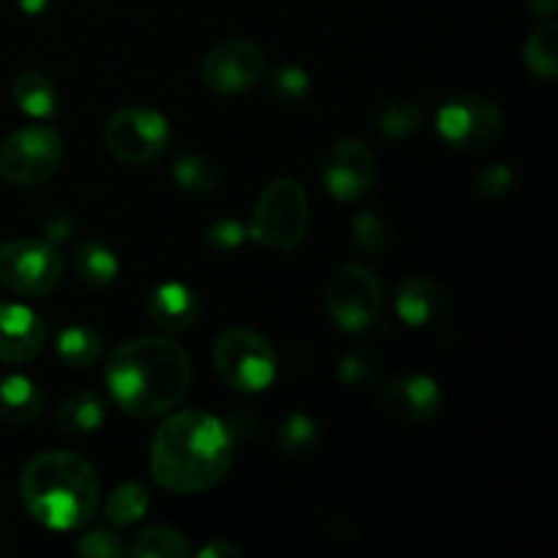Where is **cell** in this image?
Instances as JSON below:
<instances>
[{
	"label": "cell",
	"mask_w": 558,
	"mask_h": 558,
	"mask_svg": "<svg viewBox=\"0 0 558 558\" xmlns=\"http://www.w3.org/2000/svg\"><path fill=\"white\" fill-rule=\"evenodd\" d=\"M112 401L140 420L161 417L189 396L191 354L167 336H140L120 343L104 365Z\"/></svg>",
	"instance_id": "cell-1"
},
{
	"label": "cell",
	"mask_w": 558,
	"mask_h": 558,
	"mask_svg": "<svg viewBox=\"0 0 558 558\" xmlns=\"http://www.w3.org/2000/svg\"><path fill=\"white\" fill-rule=\"evenodd\" d=\"M227 425L207 412H178L158 425L150 445V474L172 494H199L227 477L234 461Z\"/></svg>",
	"instance_id": "cell-2"
},
{
	"label": "cell",
	"mask_w": 558,
	"mask_h": 558,
	"mask_svg": "<svg viewBox=\"0 0 558 558\" xmlns=\"http://www.w3.org/2000/svg\"><path fill=\"white\" fill-rule=\"evenodd\" d=\"M20 494L25 510L54 532H71L90 523L101 499L90 463L63 450H49L33 458L22 472Z\"/></svg>",
	"instance_id": "cell-3"
},
{
	"label": "cell",
	"mask_w": 558,
	"mask_h": 558,
	"mask_svg": "<svg viewBox=\"0 0 558 558\" xmlns=\"http://www.w3.org/2000/svg\"><path fill=\"white\" fill-rule=\"evenodd\" d=\"M308 232V196L292 178H278L262 189L251 216V238L267 251L289 254Z\"/></svg>",
	"instance_id": "cell-4"
},
{
	"label": "cell",
	"mask_w": 558,
	"mask_h": 558,
	"mask_svg": "<svg viewBox=\"0 0 558 558\" xmlns=\"http://www.w3.org/2000/svg\"><path fill=\"white\" fill-rule=\"evenodd\" d=\"M213 365L227 387L238 392H262L276 381L278 357L265 336L234 327L213 343Z\"/></svg>",
	"instance_id": "cell-5"
},
{
	"label": "cell",
	"mask_w": 558,
	"mask_h": 558,
	"mask_svg": "<svg viewBox=\"0 0 558 558\" xmlns=\"http://www.w3.org/2000/svg\"><path fill=\"white\" fill-rule=\"evenodd\" d=\"M325 308L341 330L360 336L379 325L385 289L379 276L365 265H341L325 283Z\"/></svg>",
	"instance_id": "cell-6"
},
{
	"label": "cell",
	"mask_w": 558,
	"mask_h": 558,
	"mask_svg": "<svg viewBox=\"0 0 558 558\" xmlns=\"http://www.w3.org/2000/svg\"><path fill=\"white\" fill-rule=\"evenodd\" d=\"M63 161V140L49 123L22 125L0 142V178L11 185L47 183Z\"/></svg>",
	"instance_id": "cell-7"
},
{
	"label": "cell",
	"mask_w": 558,
	"mask_h": 558,
	"mask_svg": "<svg viewBox=\"0 0 558 558\" xmlns=\"http://www.w3.org/2000/svg\"><path fill=\"white\" fill-rule=\"evenodd\" d=\"M505 129V114L499 104L480 93H461L452 96L436 114V131L447 147L466 156L485 153Z\"/></svg>",
	"instance_id": "cell-8"
},
{
	"label": "cell",
	"mask_w": 558,
	"mask_h": 558,
	"mask_svg": "<svg viewBox=\"0 0 558 558\" xmlns=\"http://www.w3.org/2000/svg\"><path fill=\"white\" fill-rule=\"evenodd\" d=\"M104 142L118 161L147 167L169 150L172 129H169V120L156 109L123 107L107 120Z\"/></svg>",
	"instance_id": "cell-9"
},
{
	"label": "cell",
	"mask_w": 558,
	"mask_h": 558,
	"mask_svg": "<svg viewBox=\"0 0 558 558\" xmlns=\"http://www.w3.org/2000/svg\"><path fill=\"white\" fill-rule=\"evenodd\" d=\"M63 281V259L49 240H11L0 245V287L22 298H41Z\"/></svg>",
	"instance_id": "cell-10"
},
{
	"label": "cell",
	"mask_w": 558,
	"mask_h": 558,
	"mask_svg": "<svg viewBox=\"0 0 558 558\" xmlns=\"http://www.w3.org/2000/svg\"><path fill=\"white\" fill-rule=\"evenodd\" d=\"M265 76V52L248 38H229L213 47L202 63V82L218 96L251 90Z\"/></svg>",
	"instance_id": "cell-11"
},
{
	"label": "cell",
	"mask_w": 558,
	"mask_h": 558,
	"mask_svg": "<svg viewBox=\"0 0 558 558\" xmlns=\"http://www.w3.org/2000/svg\"><path fill=\"white\" fill-rule=\"evenodd\" d=\"M322 185L338 202H360L376 183V158L360 140H341L325 153L319 167Z\"/></svg>",
	"instance_id": "cell-12"
},
{
	"label": "cell",
	"mask_w": 558,
	"mask_h": 558,
	"mask_svg": "<svg viewBox=\"0 0 558 558\" xmlns=\"http://www.w3.org/2000/svg\"><path fill=\"white\" fill-rule=\"evenodd\" d=\"M379 409L401 425L430 423L441 412V390L430 376H392L379 392Z\"/></svg>",
	"instance_id": "cell-13"
},
{
	"label": "cell",
	"mask_w": 558,
	"mask_h": 558,
	"mask_svg": "<svg viewBox=\"0 0 558 558\" xmlns=\"http://www.w3.org/2000/svg\"><path fill=\"white\" fill-rule=\"evenodd\" d=\"M47 343L41 316L27 305L0 303V363L22 365L36 357Z\"/></svg>",
	"instance_id": "cell-14"
},
{
	"label": "cell",
	"mask_w": 558,
	"mask_h": 558,
	"mask_svg": "<svg viewBox=\"0 0 558 558\" xmlns=\"http://www.w3.org/2000/svg\"><path fill=\"white\" fill-rule=\"evenodd\" d=\"M145 314L158 330L185 332L199 319V300H196L194 289H189L185 283H158L145 298Z\"/></svg>",
	"instance_id": "cell-15"
},
{
	"label": "cell",
	"mask_w": 558,
	"mask_h": 558,
	"mask_svg": "<svg viewBox=\"0 0 558 558\" xmlns=\"http://www.w3.org/2000/svg\"><path fill=\"white\" fill-rule=\"evenodd\" d=\"M447 311V292L428 276H412L398 287L396 314L403 325L425 327Z\"/></svg>",
	"instance_id": "cell-16"
},
{
	"label": "cell",
	"mask_w": 558,
	"mask_h": 558,
	"mask_svg": "<svg viewBox=\"0 0 558 558\" xmlns=\"http://www.w3.org/2000/svg\"><path fill=\"white\" fill-rule=\"evenodd\" d=\"M44 412V392L27 376H5L0 379V420L14 428L36 423Z\"/></svg>",
	"instance_id": "cell-17"
},
{
	"label": "cell",
	"mask_w": 558,
	"mask_h": 558,
	"mask_svg": "<svg viewBox=\"0 0 558 558\" xmlns=\"http://www.w3.org/2000/svg\"><path fill=\"white\" fill-rule=\"evenodd\" d=\"M11 98L33 120H52L60 112V96L54 82L38 71H22L11 82Z\"/></svg>",
	"instance_id": "cell-18"
},
{
	"label": "cell",
	"mask_w": 558,
	"mask_h": 558,
	"mask_svg": "<svg viewBox=\"0 0 558 558\" xmlns=\"http://www.w3.org/2000/svg\"><path fill=\"white\" fill-rule=\"evenodd\" d=\"M104 420H107V403L98 392L90 390L65 398L54 414V423L63 434H93V430L101 428Z\"/></svg>",
	"instance_id": "cell-19"
},
{
	"label": "cell",
	"mask_w": 558,
	"mask_h": 558,
	"mask_svg": "<svg viewBox=\"0 0 558 558\" xmlns=\"http://www.w3.org/2000/svg\"><path fill=\"white\" fill-rule=\"evenodd\" d=\"M74 270L76 278L85 283L87 289H104L118 278L120 262L112 254L109 245H104L101 240H82L80 248L74 254Z\"/></svg>",
	"instance_id": "cell-20"
},
{
	"label": "cell",
	"mask_w": 558,
	"mask_h": 558,
	"mask_svg": "<svg viewBox=\"0 0 558 558\" xmlns=\"http://www.w3.org/2000/svg\"><path fill=\"white\" fill-rule=\"evenodd\" d=\"M54 354L69 368H93L104 354V341L96 330L85 325L63 327L54 341Z\"/></svg>",
	"instance_id": "cell-21"
},
{
	"label": "cell",
	"mask_w": 558,
	"mask_h": 558,
	"mask_svg": "<svg viewBox=\"0 0 558 558\" xmlns=\"http://www.w3.org/2000/svg\"><path fill=\"white\" fill-rule=\"evenodd\" d=\"M129 556L134 558H185L191 554V545L185 534L172 526H147L131 537L125 545Z\"/></svg>",
	"instance_id": "cell-22"
},
{
	"label": "cell",
	"mask_w": 558,
	"mask_h": 558,
	"mask_svg": "<svg viewBox=\"0 0 558 558\" xmlns=\"http://www.w3.org/2000/svg\"><path fill=\"white\" fill-rule=\"evenodd\" d=\"M374 123L379 134L390 136V140H407L423 129L425 118L423 109L409 98H387L376 107Z\"/></svg>",
	"instance_id": "cell-23"
},
{
	"label": "cell",
	"mask_w": 558,
	"mask_h": 558,
	"mask_svg": "<svg viewBox=\"0 0 558 558\" xmlns=\"http://www.w3.org/2000/svg\"><path fill=\"white\" fill-rule=\"evenodd\" d=\"M172 180L180 191L185 194H210V191L218 189V167L210 161V158L199 156V153H189V156H180L178 161L172 163Z\"/></svg>",
	"instance_id": "cell-24"
},
{
	"label": "cell",
	"mask_w": 558,
	"mask_h": 558,
	"mask_svg": "<svg viewBox=\"0 0 558 558\" xmlns=\"http://www.w3.org/2000/svg\"><path fill=\"white\" fill-rule=\"evenodd\" d=\"M278 452L287 458L308 456L319 445V425L308 417V414H289L272 434Z\"/></svg>",
	"instance_id": "cell-25"
},
{
	"label": "cell",
	"mask_w": 558,
	"mask_h": 558,
	"mask_svg": "<svg viewBox=\"0 0 558 558\" xmlns=\"http://www.w3.org/2000/svg\"><path fill=\"white\" fill-rule=\"evenodd\" d=\"M558 27L554 20H548L545 25H539L537 31L529 36L526 47H523V60H526L529 71L539 80H556L558 74Z\"/></svg>",
	"instance_id": "cell-26"
},
{
	"label": "cell",
	"mask_w": 558,
	"mask_h": 558,
	"mask_svg": "<svg viewBox=\"0 0 558 558\" xmlns=\"http://www.w3.org/2000/svg\"><path fill=\"white\" fill-rule=\"evenodd\" d=\"M150 507V496L147 488H142L140 483H123L109 494L107 507H104V515L114 526H134L136 521H142Z\"/></svg>",
	"instance_id": "cell-27"
},
{
	"label": "cell",
	"mask_w": 558,
	"mask_h": 558,
	"mask_svg": "<svg viewBox=\"0 0 558 558\" xmlns=\"http://www.w3.org/2000/svg\"><path fill=\"white\" fill-rule=\"evenodd\" d=\"M352 243L360 254L371 256V259L381 256L387 251V243H390L385 221L374 213H357L352 221Z\"/></svg>",
	"instance_id": "cell-28"
},
{
	"label": "cell",
	"mask_w": 558,
	"mask_h": 558,
	"mask_svg": "<svg viewBox=\"0 0 558 558\" xmlns=\"http://www.w3.org/2000/svg\"><path fill=\"white\" fill-rule=\"evenodd\" d=\"M376 374V354L368 343H357V347L347 349L343 357L338 360V379L349 387L368 385Z\"/></svg>",
	"instance_id": "cell-29"
},
{
	"label": "cell",
	"mask_w": 558,
	"mask_h": 558,
	"mask_svg": "<svg viewBox=\"0 0 558 558\" xmlns=\"http://www.w3.org/2000/svg\"><path fill=\"white\" fill-rule=\"evenodd\" d=\"M270 93L283 104H303L311 96V76L300 65H281L270 76Z\"/></svg>",
	"instance_id": "cell-30"
},
{
	"label": "cell",
	"mask_w": 558,
	"mask_h": 558,
	"mask_svg": "<svg viewBox=\"0 0 558 558\" xmlns=\"http://www.w3.org/2000/svg\"><path fill=\"white\" fill-rule=\"evenodd\" d=\"M74 554L85 558H123L129 556V550L118 534L109 532V529H96L74 545Z\"/></svg>",
	"instance_id": "cell-31"
},
{
	"label": "cell",
	"mask_w": 558,
	"mask_h": 558,
	"mask_svg": "<svg viewBox=\"0 0 558 558\" xmlns=\"http://www.w3.org/2000/svg\"><path fill=\"white\" fill-rule=\"evenodd\" d=\"M512 185V172L505 163H488V167L480 169L472 180L474 194L483 196V199H499L510 191Z\"/></svg>",
	"instance_id": "cell-32"
},
{
	"label": "cell",
	"mask_w": 558,
	"mask_h": 558,
	"mask_svg": "<svg viewBox=\"0 0 558 558\" xmlns=\"http://www.w3.org/2000/svg\"><path fill=\"white\" fill-rule=\"evenodd\" d=\"M243 240H245V229L240 227L238 221H232V218H218V221H213L210 227H207V234H205V243L210 245V248L221 251V254L238 251L240 245H243Z\"/></svg>",
	"instance_id": "cell-33"
},
{
	"label": "cell",
	"mask_w": 558,
	"mask_h": 558,
	"mask_svg": "<svg viewBox=\"0 0 558 558\" xmlns=\"http://www.w3.org/2000/svg\"><path fill=\"white\" fill-rule=\"evenodd\" d=\"M74 216L65 210H54L52 216L44 221V234H47L49 243H60V240L69 238L71 232H74Z\"/></svg>",
	"instance_id": "cell-34"
},
{
	"label": "cell",
	"mask_w": 558,
	"mask_h": 558,
	"mask_svg": "<svg viewBox=\"0 0 558 558\" xmlns=\"http://www.w3.org/2000/svg\"><path fill=\"white\" fill-rule=\"evenodd\" d=\"M240 556L238 545H232L229 539H213L210 545L199 550V558H234Z\"/></svg>",
	"instance_id": "cell-35"
},
{
	"label": "cell",
	"mask_w": 558,
	"mask_h": 558,
	"mask_svg": "<svg viewBox=\"0 0 558 558\" xmlns=\"http://www.w3.org/2000/svg\"><path fill=\"white\" fill-rule=\"evenodd\" d=\"M14 3H16V9L22 11V14L38 16V14H44L49 5H52V0H14Z\"/></svg>",
	"instance_id": "cell-36"
},
{
	"label": "cell",
	"mask_w": 558,
	"mask_h": 558,
	"mask_svg": "<svg viewBox=\"0 0 558 558\" xmlns=\"http://www.w3.org/2000/svg\"><path fill=\"white\" fill-rule=\"evenodd\" d=\"M529 9H532V14L543 16V20H554V14L558 11V0H529Z\"/></svg>",
	"instance_id": "cell-37"
},
{
	"label": "cell",
	"mask_w": 558,
	"mask_h": 558,
	"mask_svg": "<svg viewBox=\"0 0 558 558\" xmlns=\"http://www.w3.org/2000/svg\"><path fill=\"white\" fill-rule=\"evenodd\" d=\"M5 518H9V496L0 490V523H3Z\"/></svg>",
	"instance_id": "cell-38"
}]
</instances>
